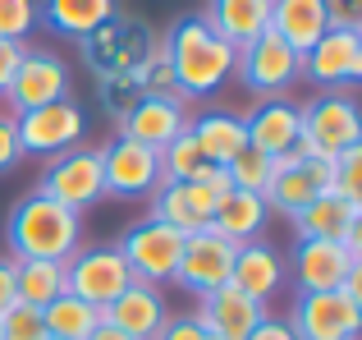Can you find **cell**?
I'll use <instances>...</instances> for the list:
<instances>
[{"label": "cell", "mask_w": 362, "mask_h": 340, "mask_svg": "<svg viewBox=\"0 0 362 340\" xmlns=\"http://www.w3.org/2000/svg\"><path fill=\"white\" fill-rule=\"evenodd\" d=\"M160 51H165L170 69H175V83H179V97L184 101L188 97H211L216 88H225L234 79V60H239V51L202 23V14L179 18L165 33Z\"/></svg>", "instance_id": "6da1fadb"}, {"label": "cell", "mask_w": 362, "mask_h": 340, "mask_svg": "<svg viewBox=\"0 0 362 340\" xmlns=\"http://www.w3.org/2000/svg\"><path fill=\"white\" fill-rule=\"evenodd\" d=\"M5 239H9V258L14 262H28V258L69 262L83 239V212H69V207L51 203L42 193H28L9 212Z\"/></svg>", "instance_id": "7a4b0ae2"}, {"label": "cell", "mask_w": 362, "mask_h": 340, "mask_svg": "<svg viewBox=\"0 0 362 340\" xmlns=\"http://www.w3.org/2000/svg\"><path fill=\"white\" fill-rule=\"evenodd\" d=\"M362 143V115L358 101L344 92H321L308 106H298V152L335 162L339 152Z\"/></svg>", "instance_id": "3957f363"}, {"label": "cell", "mask_w": 362, "mask_h": 340, "mask_svg": "<svg viewBox=\"0 0 362 340\" xmlns=\"http://www.w3.org/2000/svg\"><path fill=\"white\" fill-rule=\"evenodd\" d=\"M83 60L97 79L106 74H138L142 60L156 51V33H151L142 18H129V14H110L97 33L83 37Z\"/></svg>", "instance_id": "277c9868"}, {"label": "cell", "mask_w": 362, "mask_h": 340, "mask_svg": "<svg viewBox=\"0 0 362 340\" xmlns=\"http://www.w3.org/2000/svg\"><path fill=\"white\" fill-rule=\"evenodd\" d=\"M33 193H42V198H51V203L69 207V212H88L92 203L106 198L101 152H97V147H69V152L51 157Z\"/></svg>", "instance_id": "5b68a950"}, {"label": "cell", "mask_w": 362, "mask_h": 340, "mask_svg": "<svg viewBox=\"0 0 362 340\" xmlns=\"http://www.w3.org/2000/svg\"><path fill=\"white\" fill-rule=\"evenodd\" d=\"M184 239L188 234H179L175 225L165 221H138L124 230V239L115 244L124 267H129L133 280H147V285H165V280H175L179 271V253H184Z\"/></svg>", "instance_id": "8992f818"}, {"label": "cell", "mask_w": 362, "mask_h": 340, "mask_svg": "<svg viewBox=\"0 0 362 340\" xmlns=\"http://www.w3.org/2000/svg\"><path fill=\"white\" fill-rule=\"evenodd\" d=\"M14 134H18V152L23 157H60L83 143L88 115H83V106L74 97H64V101H51V106L14 115Z\"/></svg>", "instance_id": "52a82bcc"}, {"label": "cell", "mask_w": 362, "mask_h": 340, "mask_svg": "<svg viewBox=\"0 0 362 340\" xmlns=\"http://www.w3.org/2000/svg\"><path fill=\"white\" fill-rule=\"evenodd\" d=\"M335 188V166L321 162V157H303V152H289L280 157L271 170V184H266V212H280V216H298L303 207H312L321 193Z\"/></svg>", "instance_id": "ba28073f"}, {"label": "cell", "mask_w": 362, "mask_h": 340, "mask_svg": "<svg viewBox=\"0 0 362 340\" xmlns=\"http://www.w3.org/2000/svg\"><path fill=\"white\" fill-rule=\"evenodd\" d=\"M284 322L293 327L298 340H358L362 332V304L349 299L344 290H312L298 295Z\"/></svg>", "instance_id": "9c48e42d"}, {"label": "cell", "mask_w": 362, "mask_h": 340, "mask_svg": "<svg viewBox=\"0 0 362 340\" xmlns=\"http://www.w3.org/2000/svg\"><path fill=\"white\" fill-rule=\"evenodd\" d=\"M234 74H239V83H243L247 92H257V97L266 101V97H284V92L303 79V60L271 33V28H266L257 42L239 46Z\"/></svg>", "instance_id": "30bf717a"}, {"label": "cell", "mask_w": 362, "mask_h": 340, "mask_svg": "<svg viewBox=\"0 0 362 340\" xmlns=\"http://www.w3.org/2000/svg\"><path fill=\"white\" fill-rule=\"evenodd\" d=\"M129 280L133 276H129V267H124V258H119L115 244L78 249L69 262H64V285H69V295H78L83 304H92V308L115 304Z\"/></svg>", "instance_id": "8fae6325"}, {"label": "cell", "mask_w": 362, "mask_h": 340, "mask_svg": "<svg viewBox=\"0 0 362 340\" xmlns=\"http://www.w3.org/2000/svg\"><path fill=\"white\" fill-rule=\"evenodd\" d=\"M5 97H9V106H14V115L37 110V106H51V101H64L69 97V64H64L55 51H33V46H23Z\"/></svg>", "instance_id": "7c38bea8"}, {"label": "cell", "mask_w": 362, "mask_h": 340, "mask_svg": "<svg viewBox=\"0 0 362 340\" xmlns=\"http://www.w3.org/2000/svg\"><path fill=\"white\" fill-rule=\"evenodd\" d=\"M234 253H239V244L225 239V234H216L211 225H206V230H197V234H188V239H184V253H179L175 280H179L184 290H193V295H206V290L230 285Z\"/></svg>", "instance_id": "4fadbf2b"}, {"label": "cell", "mask_w": 362, "mask_h": 340, "mask_svg": "<svg viewBox=\"0 0 362 340\" xmlns=\"http://www.w3.org/2000/svg\"><path fill=\"white\" fill-rule=\"evenodd\" d=\"M101 152V175H106V198H142L156 193L160 184V152L133 143V138H115V143L97 147Z\"/></svg>", "instance_id": "5bb4252c"}, {"label": "cell", "mask_w": 362, "mask_h": 340, "mask_svg": "<svg viewBox=\"0 0 362 340\" xmlns=\"http://www.w3.org/2000/svg\"><path fill=\"white\" fill-rule=\"evenodd\" d=\"M303 74L326 92H339L362 79V28H326L317 46L303 55Z\"/></svg>", "instance_id": "9a60e30c"}, {"label": "cell", "mask_w": 362, "mask_h": 340, "mask_svg": "<svg viewBox=\"0 0 362 340\" xmlns=\"http://www.w3.org/2000/svg\"><path fill=\"white\" fill-rule=\"evenodd\" d=\"M354 267H362V253H354L339 239H298V249H293V280H298V295L339 290Z\"/></svg>", "instance_id": "2e32d148"}, {"label": "cell", "mask_w": 362, "mask_h": 340, "mask_svg": "<svg viewBox=\"0 0 362 340\" xmlns=\"http://www.w3.org/2000/svg\"><path fill=\"white\" fill-rule=\"evenodd\" d=\"M193 317L206 327L211 340H247V332L266 317V304L252 299V295H243L239 285H221V290L197 295V313Z\"/></svg>", "instance_id": "e0dca14e"}, {"label": "cell", "mask_w": 362, "mask_h": 340, "mask_svg": "<svg viewBox=\"0 0 362 340\" xmlns=\"http://www.w3.org/2000/svg\"><path fill=\"white\" fill-rule=\"evenodd\" d=\"M165 317H170L165 295H160V285H147V280H129L115 304L101 308V322H110L129 340H151L165 327Z\"/></svg>", "instance_id": "ac0fdd59"}, {"label": "cell", "mask_w": 362, "mask_h": 340, "mask_svg": "<svg viewBox=\"0 0 362 340\" xmlns=\"http://www.w3.org/2000/svg\"><path fill=\"white\" fill-rule=\"evenodd\" d=\"M188 120H193V115L184 110V101L142 97L138 106L119 120V134L133 138V143H142V147H151V152H165V147L188 129Z\"/></svg>", "instance_id": "d6986e66"}, {"label": "cell", "mask_w": 362, "mask_h": 340, "mask_svg": "<svg viewBox=\"0 0 362 340\" xmlns=\"http://www.w3.org/2000/svg\"><path fill=\"white\" fill-rule=\"evenodd\" d=\"M243 125H247V147H257V152L275 157V162L298 152V106L289 97H266Z\"/></svg>", "instance_id": "ffe728a7"}, {"label": "cell", "mask_w": 362, "mask_h": 340, "mask_svg": "<svg viewBox=\"0 0 362 340\" xmlns=\"http://www.w3.org/2000/svg\"><path fill=\"white\" fill-rule=\"evenodd\" d=\"M326 28H330L326 0H271V33L280 37L298 60L326 37Z\"/></svg>", "instance_id": "44dd1931"}, {"label": "cell", "mask_w": 362, "mask_h": 340, "mask_svg": "<svg viewBox=\"0 0 362 340\" xmlns=\"http://www.w3.org/2000/svg\"><path fill=\"white\" fill-rule=\"evenodd\" d=\"M293 230H298V239H339L344 244L349 234L362 230V203H349V198H339L330 188V193H321L312 207H303L293 216Z\"/></svg>", "instance_id": "7402d4cb"}, {"label": "cell", "mask_w": 362, "mask_h": 340, "mask_svg": "<svg viewBox=\"0 0 362 340\" xmlns=\"http://www.w3.org/2000/svg\"><path fill=\"white\" fill-rule=\"evenodd\" d=\"M202 23L239 51V46L257 42V37L271 28V0H211Z\"/></svg>", "instance_id": "603a6c76"}, {"label": "cell", "mask_w": 362, "mask_h": 340, "mask_svg": "<svg viewBox=\"0 0 362 340\" xmlns=\"http://www.w3.org/2000/svg\"><path fill=\"white\" fill-rule=\"evenodd\" d=\"M188 134H193V143L202 147V157L211 166H230L247 147V125L234 110H202V115L188 120Z\"/></svg>", "instance_id": "cb8c5ba5"}, {"label": "cell", "mask_w": 362, "mask_h": 340, "mask_svg": "<svg viewBox=\"0 0 362 340\" xmlns=\"http://www.w3.org/2000/svg\"><path fill=\"white\" fill-rule=\"evenodd\" d=\"M230 285H239L243 295H252V299H262V304H266V299L280 295V285H284V258L271 249V244H262V239L239 244Z\"/></svg>", "instance_id": "d4e9b609"}, {"label": "cell", "mask_w": 362, "mask_h": 340, "mask_svg": "<svg viewBox=\"0 0 362 340\" xmlns=\"http://www.w3.org/2000/svg\"><path fill=\"white\" fill-rule=\"evenodd\" d=\"M110 14H119L115 0H37V23H46L55 37H69V42L97 33Z\"/></svg>", "instance_id": "484cf974"}, {"label": "cell", "mask_w": 362, "mask_h": 340, "mask_svg": "<svg viewBox=\"0 0 362 340\" xmlns=\"http://www.w3.org/2000/svg\"><path fill=\"white\" fill-rule=\"evenodd\" d=\"M266 216H271V212H266V198L262 193L230 188V193L221 198V207H216V216H211V230L225 234V239H234V244H252L257 234H262Z\"/></svg>", "instance_id": "4316f807"}, {"label": "cell", "mask_w": 362, "mask_h": 340, "mask_svg": "<svg viewBox=\"0 0 362 340\" xmlns=\"http://www.w3.org/2000/svg\"><path fill=\"white\" fill-rule=\"evenodd\" d=\"M14 290H18V304L37 308L42 313L46 304L64 295V262H42V258H28V262H14Z\"/></svg>", "instance_id": "83f0119b"}, {"label": "cell", "mask_w": 362, "mask_h": 340, "mask_svg": "<svg viewBox=\"0 0 362 340\" xmlns=\"http://www.w3.org/2000/svg\"><path fill=\"white\" fill-rule=\"evenodd\" d=\"M42 327H46V336H51V340H88L101 327V308L83 304L78 295L64 290L55 304L42 308Z\"/></svg>", "instance_id": "f1b7e54d"}, {"label": "cell", "mask_w": 362, "mask_h": 340, "mask_svg": "<svg viewBox=\"0 0 362 340\" xmlns=\"http://www.w3.org/2000/svg\"><path fill=\"white\" fill-rule=\"evenodd\" d=\"M151 221L175 225L179 234L206 230V221L197 216V207L188 203V188H184V184H156V193H151Z\"/></svg>", "instance_id": "f546056e"}, {"label": "cell", "mask_w": 362, "mask_h": 340, "mask_svg": "<svg viewBox=\"0 0 362 340\" xmlns=\"http://www.w3.org/2000/svg\"><path fill=\"white\" fill-rule=\"evenodd\" d=\"M206 166H211V162L202 157V147H197L193 134L184 129V134H179L175 143L160 152V184H193Z\"/></svg>", "instance_id": "4dcf8cb0"}, {"label": "cell", "mask_w": 362, "mask_h": 340, "mask_svg": "<svg viewBox=\"0 0 362 340\" xmlns=\"http://www.w3.org/2000/svg\"><path fill=\"white\" fill-rule=\"evenodd\" d=\"M271 170H275V157L257 152V147H243V152L225 166V175H230V188H243V193H266Z\"/></svg>", "instance_id": "1f68e13d"}, {"label": "cell", "mask_w": 362, "mask_h": 340, "mask_svg": "<svg viewBox=\"0 0 362 340\" xmlns=\"http://www.w3.org/2000/svg\"><path fill=\"white\" fill-rule=\"evenodd\" d=\"M142 97H147V92H142L138 74H106V79H97V101H101V106H106L115 120H124Z\"/></svg>", "instance_id": "d6a6232c"}, {"label": "cell", "mask_w": 362, "mask_h": 340, "mask_svg": "<svg viewBox=\"0 0 362 340\" xmlns=\"http://www.w3.org/2000/svg\"><path fill=\"white\" fill-rule=\"evenodd\" d=\"M138 83H142V92H147V97L184 101V97H179V83H175V69H170L165 51H160V42H156V51H151L147 60H142V69H138Z\"/></svg>", "instance_id": "836d02e7"}, {"label": "cell", "mask_w": 362, "mask_h": 340, "mask_svg": "<svg viewBox=\"0 0 362 340\" xmlns=\"http://www.w3.org/2000/svg\"><path fill=\"white\" fill-rule=\"evenodd\" d=\"M37 28V0H0V37L23 46Z\"/></svg>", "instance_id": "e575fe53"}, {"label": "cell", "mask_w": 362, "mask_h": 340, "mask_svg": "<svg viewBox=\"0 0 362 340\" xmlns=\"http://www.w3.org/2000/svg\"><path fill=\"white\" fill-rule=\"evenodd\" d=\"M0 340H51L42 327V313L28 304H14L9 313H0Z\"/></svg>", "instance_id": "d590c367"}, {"label": "cell", "mask_w": 362, "mask_h": 340, "mask_svg": "<svg viewBox=\"0 0 362 340\" xmlns=\"http://www.w3.org/2000/svg\"><path fill=\"white\" fill-rule=\"evenodd\" d=\"M330 166H335V193L349 198V203H362V143L339 152Z\"/></svg>", "instance_id": "8d00e7d4"}, {"label": "cell", "mask_w": 362, "mask_h": 340, "mask_svg": "<svg viewBox=\"0 0 362 340\" xmlns=\"http://www.w3.org/2000/svg\"><path fill=\"white\" fill-rule=\"evenodd\" d=\"M151 340H211V336H206V327L188 313V317H165V327H160Z\"/></svg>", "instance_id": "74e56055"}, {"label": "cell", "mask_w": 362, "mask_h": 340, "mask_svg": "<svg viewBox=\"0 0 362 340\" xmlns=\"http://www.w3.org/2000/svg\"><path fill=\"white\" fill-rule=\"evenodd\" d=\"M18 162H23V152H18L14 115H0V175H5V170H14Z\"/></svg>", "instance_id": "f35d334b"}, {"label": "cell", "mask_w": 362, "mask_h": 340, "mask_svg": "<svg viewBox=\"0 0 362 340\" xmlns=\"http://www.w3.org/2000/svg\"><path fill=\"white\" fill-rule=\"evenodd\" d=\"M362 0H326V14H330V28H362Z\"/></svg>", "instance_id": "ab89813d"}, {"label": "cell", "mask_w": 362, "mask_h": 340, "mask_svg": "<svg viewBox=\"0 0 362 340\" xmlns=\"http://www.w3.org/2000/svg\"><path fill=\"white\" fill-rule=\"evenodd\" d=\"M247 340H298V336H293V327L284 322V317H271V313H266L262 322L247 332Z\"/></svg>", "instance_id": "60d3db41"}, {"label": "cell", "mask_w": 362, "mask_h": 340, "mask_svg": "<svg viewBox=\"0 0 362 340\" xmlns=\"http://www.w3.org/2000/svg\"><path fill=\"white\" fill-rule=\"evenodd\" d=\"M18 55H23V46H18V42H5V37H0V97H5L9 79H14V69H18Z\"/></svg>", "instance_id": "b9f144b4"}, {"label": "cell", "mask_w": 362, "mask_h": 340, "mask_svg": "<svg viewBox=\"0 0 362 340\" xmlns=\"http://www.w3.org/2000/svg\"><path fill=\"white\" fill-rule=\"evenodd\" d=\"M18 304V290H14V258H0V313Z\"/></svg>", "instance_id": "7bdbcfd3"}, {"label": "cell", "mask_w": 362, "mask_h": 340, "mask_svg": "<svg viewBox=\"0 0 362 340\" xmlns=\"http://www.w3.org/2000/svg\"><path fill=\"white\" fill-rule=\"evenodd\" d=\"M88 340H129V336H124V332H115L110 322H101V327H97V332H92Z\"/></svg>", "instance_id": "ee69618b"}]
</instances>
